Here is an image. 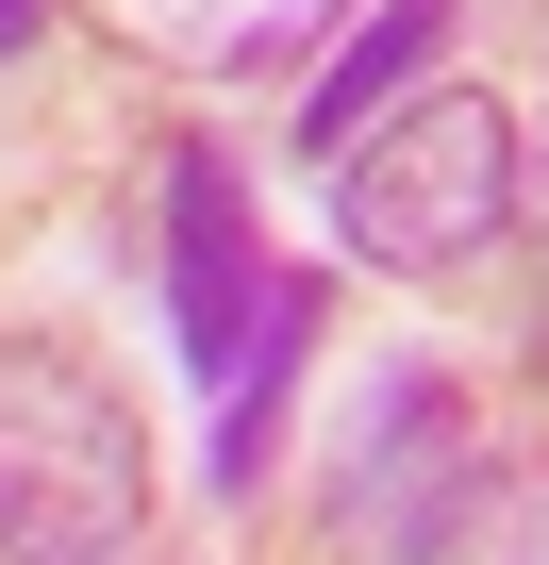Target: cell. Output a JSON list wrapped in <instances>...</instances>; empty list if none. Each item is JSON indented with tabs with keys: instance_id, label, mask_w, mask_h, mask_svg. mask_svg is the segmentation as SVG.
<instances>
[{
	"instance_id": "cell-6",
	"label": "cell",
	"mask_w": 549,
	"mask_h": 565,
	"mask_svg": "<svg viewBox=\"0 0 549 565\" xmlns=\"http://www.w3.org/2000/svg\"><path fill=\"white\" fill-rule=\"evenodd\" d=\"M101 18L134 51H167V67H266V51H300L334 0H101Z\"/></svg>"
},
{
	"instance_id": "cell-7",
	"label": "cell",
	"mask_w": 549,
	"mask_h": 565,
	"mask_svg": "<svg viewBox=\"0 0 549 565\" xmlns=\"http://www.w3.org/2000/svg\"><path fill=\"white\" fill-rule=\"evenodd\" d=\"M0 51H34V0H0Z\"/></svg>"
},
{
	"instance_id": "cell-2",
	"label": "cell",
	"mask_w": 549,
	"mask_h": 565,
	"mask_svg": "<svg viewBox=\"0 0 549 565\" xmlns=\"http://www.w3.org/2000/svg\"><path fill=\"white\" fill-rule=\"evenodd\" d=\"M334 233L367 249V266H466V249H499L516 233V117L483 100V84H433V100H400L350 167H334Z\"/></svg>"
},
{
	"instance_id": "cell-8",
	"label": "cell",
	"mask_w": 549,
	"mask_h": 565,
	"mask_svg": "<svg viewBox=\"0 0 549 565\" xmlns=\"http://www.w3.org/2000/svg\"><path fill=\"white\" fill-rule=\"evenodd\" d=\"M532 366H549V300H532Z\"/></svg>"
},
{
	"instance_id": "cell-5",
	"label": "cell",
	"mask_w": 549,
	"mask_h": 565,
	"mask_svg": "<svg viewBox=\"0 0 549 565\" xmlns=\"http://www.w3.org/2000/svg\"><path fill=\"white\" fill-rule=\"evenodd\" d=\"M433 34H450V0H383V18H367V34L334 51V84L300 100V150H317V167H350V150L383 134V100L416 84V51H433Z\"/></svg>"
},
{
	"instance_id": "cell-4",
	"label": "cell",
	"mask_w": 549,
	"mask_h": 565,
	"mask_svg": "<svg viewBox=\"0 0 549 565\" xmlns=\"http://www.w3.org/2000/svg\"><path fill=\"white\" fill-rule=\"evenodd\" d=\"M400 565H549V466H516V449L450 466V482L416 499Z\"/></svg>"
},
{
	"instance_id": "cell-3",
	"label": "cell",
	"mask_w": 549,
	"mask_h": 565,
	"mask_svg": "<svg viewBox=\"0 0 549 565\" xmlns=\"http://www.w3.org/2000/svg\"><path fill=\"white\" fill-rule=\"evenodd\" d=\"M167 333H183V366H250V333H266V266H250V216H233V167L217 150H167Z\"/></svg>"
},
{
	"instance_id": "cell-1",
	"label": "cell",
	"mask_w": 549,
	"mask_h": 565,
	"mask_svg": "<svg viewBox=\"0 0 549 565\" xmlns=\"http://www.w3.org/2000/svg\"><path fill=\"white\" fill-rule=\"evenodd\" d=\"M150 515V449L117 416V383L51 333L0 350V565H117Z\"/></svg>"
}]
</instances>
